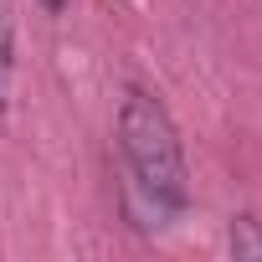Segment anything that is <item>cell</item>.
I'll list each match as a JSON object with an SVG mask.
<instances>
[{
  "mask_svg": "<svg viewBox=\"0 0 262 262\" xmlns=\"http://www.w3.org/2000/svg\"><path fill=\"white\" fill-rule=\"evenodd\" d=\"M226 247L236 262H262V221L257 216H236L226 231Z\"/></svg>",
  "mask_w": 262,
  "mask_h": 262,
  "instance_id": "obj_3",
  "label": "cell"
},
{
  "mask_svg": "<svg viewBox=\"0 0 262 262\" xmlns=\"http://www.w3.org/2000/svg\"><path fill=\"white\" fill-rule=\"evenodd\" d=\"M118 149L128 160L134 185L149 195L155 211H185L190 201V170H185V149H180V128L170 118V108L144 93L128 88L123 108H118Z\"/></svg>",
  "mask_w": 262,
  "mask_h": 262,
  "instance_id": "obj_1",
  "label": "cell"
},
{
  "mask_svg": "<svg viewBox=\"0 0 262 262\" xmlns=\"http://www.w3.org/2000/svg\"><path fill=\"white\" fill-rule=\"evenodd\" d=\"M16 88V21H11V0H0V108L11 103Z\"/></svg>",
  "mask_w": 262,
  "mask_h": 262,
  "instance_id": "obj_2",
  "label": "cell"
},
{
  "mask_svg": "<svg viewBox=\"0 0 262 262\" xmlns=\"http://www.w3.org/2000/svg\"><path fill=\"white\" fill-rule=\"evenodd\" d=\"M41 11H47V16H62V11H67V0H41Z\"/></svg>",
  "mask_w": 262,
  "mask_h": 262,
  "instance_id": "obj_4",
  "label": "cell"
}]
</instances>
